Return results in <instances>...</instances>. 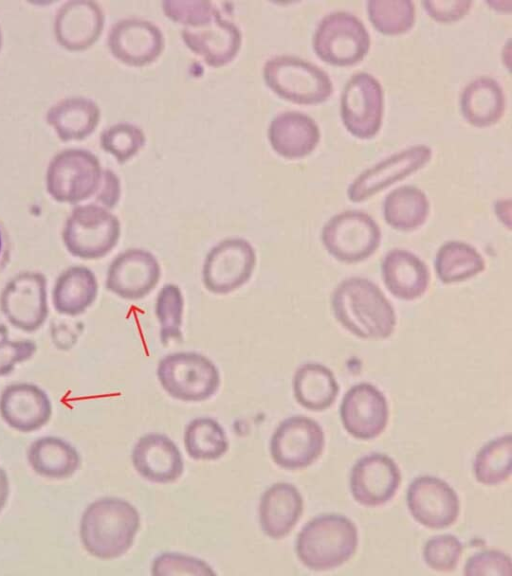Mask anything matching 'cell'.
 <instances>
[{
    "instance_id": "cell-27",
    "label": "cell",
    "mask_w": 512,
    "mask_h": 576,
    "mask_svg": "<svg viewBox=\"0 0 512 576\" xmlns=\"http://www.w3.org/2000/svg\"><path fill=\"white\" fill-rule=\"evenodd\" d=\"M460 107L467 122L477 127H486L502 117L505 95L495 79L480 76L470 81L462 90Z\"/></svg>"
},
{
    "instance_id": "cell-18",
    "label": "cell",
    "mask_w": 512,
    "mask_h": 576,
    "mask_svg": "<svg viewBox=\"0 0 512 576\" xmlns=\"http://www.w3.org/2000/svg\"><path fill=\"white\" fill-rule=\"evenodd\" d=\"M181 37L193 53L214 68L232 62L242 45L241 31L220 12L205 23L183 27Z\"/></svg>"
},
{
    "instance_id": "cell-6",
    "label": "cell",
    "mask_w": 512,
    "mask_h": 576,
    "mask_svg": "<svg viewBox=\"0 0 512 576\" xmlns=\"http://www.w3.org/2000/svg\"><path fill=\"white\" fill-rule=\"evenodd\" d=\"M120 221L107 208L87 204L74 208L63 229L67 250L82 259H99L117 245Z\"/></svg>"
},
{
    "instance_id": "cell-34",
    "label": "cell",
    "mask_w": 512,
    "mask_h": 576,
    "mask_svg": "<svg viewBox=\"0 0 512 576\" xmlns=\"http://www.w3.org/2000/svg\"><path fill=\"white\" fill-rule=\"evenodd\" d=\"M184 444L188 455L197 460H215L228 450L223 427L209 417L196 418L188 423Z\"/></svg>"
},
{
    "instance_id": "cell-4",
    "label": "cell",
    "mask_w": 512,
    "mask_h": 576,
    "mask_svg": "<svg viewBox=\"0 0 512 576\" xmlns=\"http://www.w3.org/2000/svg\"><path fill=\"white\" fill-rule=\"evenodd\" d=\"M263 78L275 94L302 105L322 103L333 91L330 77L323 69L292 55L269 58L263 66Z\"/></svg>"
},
{
    "instance_id": "cell-19",
    "label": "cell",
    "mask_w": 512,
    "mask_h": 576,
    "mask_svg": "<svg viewBox=\"0 0 512 576\" xmlns=\"http://www.w3.org/2000/svg\"><path fill=\"white\" fill-rule=\"evenodd\" d=\"M431 156L432 150L426 145H414L390 155L354 179L347 191L349 199L364 201L422 168Z\"/></svg>"
},
{
    "instance_id": "cell-28",
    "label": "cell",
    "mask_w": 512,
    "mask_h": 576,
    "mask_svg": "<svg viewBox=\"0 0 512 576\" xmlns=\"http://www.w3.org/2000/svg\"><path fill=\"white\" fill-rule=\"evenodd\" d=\"M97 293L98 283L95 274L87 267H71L55 282L54 308L65 315H79L93 304Z\"/></svg>"
},
{
    "instance_id": "cell-1",
    "label": "cell",
    "mask_w": 512,
    "mask_h": 576,
    "mask_svg": "<svg viewBox=\"0 0 512 576\" xmlns=\"http://www.w3.org/2000/svg\"><path fill=\"white\" fill-rule=\"evenodd\" d=\"M331 305L336 320L359 338L381 340L394 332V308L379 287L366 278L351 277L339 283Z\"/></svg>"
},
{
    "instance_id": "cell-9",
    "label": "cell",
    "mask_w": 512,
    "mask_h": 576,
    "mask_svg": "<svg viewBox=\"0 0 512 576\" xmlns=\"http://www.w3.org/2000/svg\"><path fill=\"white\" fill-rule=\"evenodd\" d=\"M102 169L90 151L68 149L57 154L47 170V189L58 201L78 203L96 194Z\"/></svg>"
},
{
    "instance_id": "cell-30",
    "label": "cell",
    "mask_w": 512,
    "mask_h": 576,
    "mask_svg": "<svg viewBox=\"0 0 512 576\" xmlns=\"http://www.w3.org/2000/svg\"><path fill=\"white\" fill-rule=\"evenodd\" d=\"M293 391L304 408L322 411L333 405L339 392L334 374L319 363L301 365L294 374Z\"/></svg>"
},
{
    "instance_id": "cell-26",
    "label": "cell",
    "mask_w": 512,
    "mask_h": 576,
    "mask_svg": "<svg viewBox=\"0 0 512 576\" xmlns=\"http://www.w3.org/2000/svg\"><path fill=\"white\" fill-rule=\"evenodd\" d=\"M381 269L386 288L396 298L415 300L424 295L428 289L429 269L410 251L404 249L389 251L383 259Z\"/></svg>"
},
{
    "instance_id": "cell-41",
    "label": "cell",
    "mask_w": 512,
    "mask_h": 576,
    "mask_svg": "<svg viewBox=\"0 0 512 576\" xmlns=\"http://www.w3.org/2000/svg\"><path fill=\"white\" fill-rule=\"evenodd\" d=\"M152 574L163 575H215L205 561L174 552L162 553L152 564Z\"/></svg>"
},
{
    "instance_id": "cell-10",
    "label": "cell",
    "mask_w": 512,
    "mask_h": 576,
    "mask_svg": "<svg viewBox=\"0 0 512 576\" xmlns=\"http://www.w3.org/2000/svg\"><path fill=\"white\" fill-rule=\"evenodd\" d=\"M256 265L254 247L246 239L229 237L213 246L202 267L205 288L214 294H229L251 278Z\"/></svg>"
},
{
    "instance_id": "cell-33",
    "label": "cell",
    "mask_w": 512,
    "mask_h": 576,
    "mask_svg": "<svg viewBox=\"0 0 512 576\" xmlns=\"http://www.w3.org/2000/svg\"><path fill=\"white\" fill-rule=\"evenodd\" d=\"M485 269L482 255L471 245L461 241H449L437 251L435 270L441 282H462Z\"/></svg>"
},
{
    "instance_id": "cell-7",
    "label": "cell",
    "mask_w": 512,
    "mask_h": 576,
    "mask_svg": "<svg viewBox=\"0 0 512 576\" xmlns=\"http://www.w3.org/2000/svg\"><path fill=\"white\" fill-rule=\"evenodd\" d=\"M313 48L325 62L350 66L361 61L370 48V35L355 15L335 11L324 16L313 36Z\"/></svg>"
},
{
    "instance_id": "cell-29",
    "label": "cell",
    "mask_w": 512,
    "mask_h": 576,
    "mask_svg": "<svg viewBox=\"0 0 512 576\" xmlns=\"http://www.w3.org/2000/svg\"><path fill=\"white\" fill-rule=\"evenodd\" d=\"M28 461L37 474L53 479L72 476L81 462L77 450L55 436H44L35 440L28 450Z\"/></svg>"
},
{
    "instance_id": "cell-39",
    "label": "cell",
    "mask_w": 512,
    "mask_h": 576,
    "mask_svg": "<svg viewBox=\"0 0 512 576\" xmlns=\"http://www.w3.org/2000/svg\"><path fill=\"white\" fill-rule=\"evenodd\" d=\"M462 549L461 542L454 535H438L426 542L423 557L426 564L433 570L450 572L457 566Z\"/></svg>"
},
{
    "instance_id": "cell-45",
    "label": "cell",
    "mask_w": 512,
    "mask_h": 576,
    "mask_svg": "<svg viewBox=\"0 0 512 576\" xmlns=\"http://www.w3.org/2000/svg\"><path fill=\"white\" fill-rule=\"evenodd\" d=\"M120 192V180L118 176L110 169H104L102 171L99 188L95 194L97 202L108 209L112 208L118 203Z\"/></svg>"
},
{
    "instance_id": "cell-17",
    "label": "cell",
    "mask_w": 512,
    "mask_h": 576,
    "mask_svg": "<svg viewBox=\"0 0 512 576\" xmlns=\"http://www.w3.org/2000/svg\"><path fill=\"white\" fill-rule=\"evenodd\" d=\"M340 416L345 430L353 437L360 440L376 438L388 422L387 400L374 385L356 384L343 397Z\"/></svg>"
},
{
    "instance_id": "cell-21",
    "label": "cell",
    "mask_w": 512,
    "mask_h": 576,
    "mask_svg": "<svg viewBox=\"0 0 512 576\" xmlns=\"http://www.w3.org/2000/svg\"><path fill=\"white\" fill-rule=\"evenodd\" d=\"M0 414L13 429L29 433L42 428L52 414L47 394L30 383L7 386L0 396Z\"/></svg>"
},
{
    "instance_id": "cell-24",
    "label": "cell",
    "mask_w": 512,
    "mask_h": 576,
    "mask_svg": "<svg viewBox=\"0 0 512 576\" xmlns=\"http://www.w3.org/2000/svg\"><path fill=\"white\" fill-rule=\"evenodd\" d=\"M104 26L101 7L91 1H70L58 12L55 33L69 49L82 50L91 46Z\"/></svg>"
},
{
    "instance_id": "cell-20",
    "label": "cell",
    "mask_w": 512,
    "mask_h": 576,
    "mask_svg": "<svg viewBox=\"0 0 512 576\" xmlns=\"http://www.w3.org/2000/svg\"><path fill=\"white\" fill-rule=\"evenodd\" d=\"M401 482L397 464L389 456L372 453L359 459L350 474V490L363 506H381L396 494Z\"/></svg>"
},
{
    "instance_id": "cell-40",
    "label": "cell",
    "mask_w": 512,
    "mask_h": 576,
    "mask_svg": "<svg viewBox=\"0 0 512 576\" xmlns=\"http://www.w3.org/2000/svg\"><path fill=\"white\" fill-rule=\"evenodd\" d=\"M161 5L165 16L183 27L205 23L220 12L212 2L203 0H169Z\"/></svg>"
},
{
    "instance_id": "cell-46",
    "label": "cell",
    "mask_w": 512,
    "mask_h": 576,
    "mask_svg": "<svg viewBox=\"0 0 512 576\" xmlns=\"http://www.w3.org/2000/svg\"><path fill=\"white\" fill-rule=\"evenodd\" d=\"M9 495V481L4 469L0 468V511L5 506Z\"/></svg>"
},
{
    "instance_id": "cell-38",
    "label": "cell",
    "mask_w": 512,
    "mask_h": 576,
    "mask_svg": "<svg viewBox=\"0 0 512 576\" xmlns=\"http://www.w3.org/2000/svg\"><path fill=\"white\" fill-rule=\"evenodd\" d=\"M100 142L105 151L113 155L119 163H124L144 147L146 136L139 126L119 122L101 133Z\"/></svg>"
},
{
    "instance_id": "cell-14",
    "label": "cell",
    "mask_w": 512,
    "mask_h": 576,
    "mask_svg": "<svg viewBox=\"0 0 512 576\" xmlns=\"http://www.w3.org/2000/svg\"><path fill=\"white\" fill-rule=\"evenodd\" d=\"M112 55L123 64L142 67L153 63L164 48V37L153 22L128 17L113 24L108 34Z\"/></svg>"
},
{
    "instance_id": "cell-47",
    "label": "cell",
    "mask_w": 512,
    "mask_h": 576,
    "mask_svg": "<svg viewBox=\"0 0 512 576\" xmlns=\"http://www.w3.org/2000/svg\"><path fill=\"white\" fill-rule=\"evenodd\" d=\"M1 249H2V237H1V233H0V253H1Z\"/></svg>"
},
{
    "instance_id": "cell-36",
    "label": "cell",
    "mask_w": 512,
    "mask_h": 576,
    "mask_svg": "<svg viewBox=\"0 0 512 576\" xmlns=\"http://www.w3.org/2000/svg\"><path fill=\"white\" fill-rule=\"evenodd\" d=\"M367 12L373 26L388 35L407 32L415 21V6L410 0H370Z\"/></svg>"
},
{
    "instance_id": "cell-16",
    "label": "cell",
    "mask_w": 512,
    "mask_h": 576,
    "mask_svg": "<svg viewBox=\"0 0 512 576\" xmlns=\"http://www.w3.org/2000/svg\"><path fill=\"white\" fill-rule=\"evenodd\" d=\"M161 268L156 257L139 248L118 254L111 262L106 277V288L126 300H139L157 286Z\"/></svg>"
},
{
    "instance_id": "cell-15",
    "label": "cell",
    "mask_w": 512,
    "mask_h": 576,
    "mask_svg": "<svg viewBox=\"0 0 512 576\" xmlns=\"http://www.w3.org/2000/svg\"><path fill=\"white\" fill-rule=\"evenodd\" d=\"M407 505L413 518L431 529L451 526L460 511L453 488L442 479L428 475L412 481L407 491Z\"/></svg>"
},
{
    "instance_id": "cell-13",
    "label": "cell",
    "mask_w": 512,
    "mask_h": 576,
    "mask_svg": "<svg viewBox=\"0 0 512 576\" xmlns=\"http://www.w3.org/2000/svg\"><path fill=\"white\" fill-rule=\"evenodd\" d=\"M0 307L7 320L16 328L37 330L48 315L46 279L38 272H23L4 288Z\"/></svg>"
},
{
    "instance_id": "cell-23",
    "label": "cell",
    "mask_w": 512,
    "mask_h": 576,
    "mask_svg": "<svg viewBox=\"0 0 512 576\" xmlns=\"http://www.w3.org/2000/svg\"><path fill=\"white\" fill-rule=\"evenodd\" d=\"M268 139L278 155L296 159L307 156L316 148L320 131L310 116L298 111H285L271 120Z\"/></svg>"
},
{
    "instance_id": "cell-35",
    "label": "cell",
    "mask_w": 512,
    "mask_h": 576,
    "mask_svg": "<svg viewBox=\"0 0 512 576\" xmlns=\"http://www.w3.org/2000/svg\"><path fill=\"white\" fill-rule=\"evenodd\" d=\"M511 435L500 436L484 445L476 455L474 473L478 482L496 485L511 475Z\"/></svg>"
},
{
    "instance_id": "cell-43",
    "label": "cell",
    "mask_w": 512,
    "mask_h": 576,
    "mask_svg": "<svg viewBox=\"0 0 512 576\" xmlns=\"http://www.w3.org/2000/svg\"><path fill=\"white\" fill-rule=\"evenodd\" d=\"M36 351V345L31 340L0 341V377L9 374L18 363L31 358Z\"/></svg>"
},
{
    "instance_id": "cell-12",
    "label": "cell",
    "mask_w": 512,
    "mask_h": 576,
    "mask_svg": "<svg viewBox=\"0 0 512 576\" xmlns=\"http://www.w3.org/2000/svg\"><path fill=\"white\" fill-rule=\"evenodd\" d=\"M383 115V90L369 73L354 74L341 95V117L347 130L358 138L373 137Z\"/></svg>"
},
{
    "instance_id": "cell-3",
    "label": "cell",
    "mask_w": 512,
    "mask_h": 576,
    "mask_svg": "<svg viewBox=\"0 0 512 576\" xmlns=\"http://www.w3.org/2000/svg\"><path fill=\"white\" fill-rule=\"evenodd\" d=\"M358 532L347 517L321 515L309 521L299 532L296 553L309 569L324 571L341 566L355 553Z\"/></svg>"
},
{
    "instance_id": "cell-2",
    "label": "cell",
    "mask_w": 512,
    "mask_h": 576,
    "mask_svg": "<svg viewBox=\"0 0 512 576\" xmlns=\"http://www.w3.org/2000/svg\"><path fill=\"white\" fill-rule=\"evenodd\" d=\"M139 526L140 516L132 504L120 498L104 497L85 509L80 537L91 555L109 560L128 551Z\"/></svg>"
},
{
    "instance_id": "cell-8",
    "label": "cell",
    "mask_w": 512,
    "mask_h": 576,
    "mask_svg": "<svg viewBox=\"0 0 512 576\" xmlns=\"http://www.w3.org/2000/svg\"><path fill=\"white\" fill-rule=\"evenodd\" d=\"M326 250L344 263H357L378 249L381 231L375 220L359 210H347L331 217L321 234Z\"/></svg>"
},
{
    "instance_id": "cell-32",
    "label": "cell",
    "mask_w": 512,
    "mask_h": 576,
    "mask_svg": "<svg viewBox=\"0 0 512 576\" xmlns=\"http://www.w3.org/2000/svg\"><path fill=\"white\" fill-rule=\"evenodd\" d=\"M429 201L425 193L411 185L391 191L384 200L383 214L386 222L400 231H412L426 221Z\"/></svg>"
},
{
    "instance_id": "cell-5",
    "label": "cell",
    "mask_w": 512,
    "mask_h": 576,
    "mask_svg": "<svg viewBox=\"0 0 512 576\" xmlns=\"http://www.w3.org/2000/svg\"><path fill=\"white\" fill-rule=\"evenodd\" d=\"M157 377L171 397L185 402L207 400L220 386V374L215 364L196 352L166 355L158 364Z\"/></svg>"
},
{
    "instance_id": "cell-25",
    "label": "cell",
    "mask_w": 512,
    "mask_h": 576,
    "mask_svg": "<svg viewBox=\"0 0 512 576\" xmlns=\"http://www.w3.org/2000/svg\"><path fill=\"white\" fill-rule=\"evenodd\" d=\"M302 512L303 499L298 489L290 483H275L261 496L260 526L267 536L280 539L290 533Z\"/></svg>"
},
{
    "instance_id": "cell-31",
    "label": "cell",
    "mask_w": 512,
    "mask_h": 576,
    "mask_svg": "<svg viewBox=\"0 0 512 576\" xmlns=\"http://www.w3.org/2000/svg\"><path fill=\"white\" fill-rule=\"evenodd\" d=\"M100 109L84 97L61 100L50 108L47 120L64 139H82L94 131L99 123Z\"/></svg>"
},
{
    "instance_id": "cell-48",
    "label": "cell",
    "mask_w": 512,
    "mask_h": 576,
    "mask_svg": "<svg viewBox=\"0 0 512 576\" xmlns=\"http://www.w3.org/2000/svg\"><path fill=\"white\" fill-rule=\"evenodd\" d=\"M0 47H1V33H0Z\"/></svg>"
},
{
    "instance_id": "cell-22",
    "label": "cell",
    "mask_w": 512,
    "mask_h": 576,
    "mask_svg": "<svg viewBox=\"0 0 512 576\" xmlns=\"http://www.w3.org/2000/svg\"><path fill=\"white\" fill-rule=\"evenodd\" d=\"M132 464L145 479L155 483H171L183 473V459L178 447L163 434H146L135 444Z\"/></svg>"
},
{
    "instance_id": "cell-11",
    "label": "cell",
    "mask_w": 512,
    "mask_h": 576,
    "mask_svg": "<svg viewBox=\"0 0 512 576\" xmlns=\"http://www.w3.org/2000/svg\"><path fill=\"white\" fill-rule=\"evenodd\" d=\"M324 444V432L318 422L297 415L278 425L270 441V453L281 468L297 470L314 463L322 454Z\"/></svg>"
},
{
    "instance_id": "cell-44",
    "label": "cell",
    "mask_w": 512,
    "mask_h": 576,
    "mask_svg": "<svg viewBox=\"0 0 512 576\" xmlns=\"http://www.w3.org/2000/svg\"><path fill=\"white\" fill-rule=\"evenodd\" d=\"M427 13L436 21L447 23L461 19L465 16L472 5L470 0H438L422 1Z\"/></svg>"
},
{
    "instance_id": "cell-37",
    "label": "cell",
    "mask_w": 512,
    "mask_h": 576,
    "mask_svg": "<svg viewBox=\"0 0 512 576\" xmlns=\"http://www.w3.org/2000/svg\"><path fill=\"white\" fill-rule=\"evenodd\" d=\"M184 299L176 284H166L158 293L155 314L160 323V338L163 344L180 340Z\"/></svg>"
},
{
    "instance_id": "cell-42",
    "label": "cell",
    "mask_w": 512,
    "mask_h": 576,
    "mask_svg": "<svg viewBox=\"0 0 512 576\" xmlns=\"http://www.w3.org/2000/svg\"><path fill=\"white\" fill-rule=\"evenodd\" d=\"M464 574L475 575H507L512 574L510 557L499 550H486L468 558Z\"/></svg>"
}]
</instances>
